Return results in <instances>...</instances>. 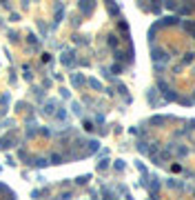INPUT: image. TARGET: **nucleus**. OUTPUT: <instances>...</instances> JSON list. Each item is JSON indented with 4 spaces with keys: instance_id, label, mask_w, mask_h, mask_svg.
I'll return each instance as SVG.
<instances>
[{
    "instance_id": "1",
    "label": "nucleus",
    "mask_w": 195,
    "mask_h": 200,
    "mask_svg": "<svg viewBox=\"0 0 195 200\" xmlns=\"http://www.w3.org/2000/svg\"><path fill=\"white\" fill-rule=\"evenodd\" d=\"M151 56H153V67H155V71H164L166 62L171 60L168 51H166V49H162V47H153V49H151Z\"/></svg>"
},
{
    "instance_id": "18",
    "label": "nucleus",
    "mask_w": 195,
    "mask_h": 200,
    "mask_svg": "<svg viewBox=\"0 0 195 200\" xmlns=\"http://www.w3.org/2000/svg\"><path fill=\"white\" fill-rule=\"evenodd\" d=\"M155 93H158V89H149V103H151V107H158V103H155Z\"/></svg>"
},
{
    "instance_id": "14",
    "label": "nucleus",
    "mask_w": 195,
    "mask_h": 200,
    "mask_svg": "<svg viewBox=\"0 0 195 200\" xmlns=\"http://www.w3.org/2000/svg\"><path fill=\"white\" fill-rule=\"evenodd\" d=\"M107 45L113 49V51H118V36H115V34H109V36H107Z\"/></svg>"
},
{
    "instance_id": "29",
    "label": "nucleus",
    "mask_w": 195,
    "mask_h": 200,
    "mask_svg": "<svg viewBox=\"0 0 195 200\" xmlns=\"http://www.w3.org/2000/svg\"><path fill=\"white\" fill-rule=\"evenodd\" d=\"M109 167V160H100V162H98V169H100V171H104Z\"/></svg>"
},
{
    "instance_id": "6",
    "label": "nucleus",
    "mask_w": 195,
    "mask_h": 200,
    "mask_svg": "<svg viewBox=\"0 0 195 200\" xmlns=\"http://www.w3.org/2000/svg\"><path fill=\"white\" fill-rule=\"evenodd\" d=\"M158 24L160 27H166V24H182V20L178 16H164L162 20H158Z\"/></svg>"
},
{
    "instance_id": "11",
    "label": "nucleus",
    "mask_w": 195,
    "mask_h": 200,
    "mask_svg": "<svg viewBox=\"0 0 195 200\" xmlns=\"http://www.w3.org/2000/svg\"><path fill=\"white\" fill-rule=\"evenodd\" d=\"M191 11H193V5H188V3L186 5H178V16H188Z\"/></svg>"
},
{
    "instance_id": "7",
    "label": "nucleus",
    "mask_w": 195,
    "mask_h": 200,
    "mask_svg": "<svg viewBox=\"0 0 195 200\" xmlns=\"http://www.w3.org/2000/svg\"><path fill=\"white\" fill-rule=\"evenodd\" d=\"M11 142H13V134L2 136V138H0V149H9V147H11Z\"/></svg>"
},
{
    "instance_id": "10",
    "label": "nucleus",
    "mask_w": 195,
    "mask_h": 200,
    "mask_svg": "<svg viewBox=\"0 0 195 200\" xmlns=\"http://www.w3.org/2000/svg\"><path fill=\"white\" fill-rule=\"evenodd\" d=\"M107 11H109V16H113V18L120 16V7H118L115 3H107Z\"/></svg>"
},
{
    "instance_id": "5",
    "label": "nucleus",
    "mask_w": 195,
    "mask_h": 200,
    "mask_svg": "<svg viewBox=\"0 0 195 200\" xmlns=\"http://www.w3.org/2000/svg\"><path fill=\"white\" fill-rule=\"evenodd\" d=\"M42 111H44L47 116H56V111H58V100H47Z\"/></svg>"
},
{
    "instance_id": "32",
    "label": "nucleus",
    "mask_w": 195,
    "mask_h": 200,
    "mask_svg": "<svg viewBox=\"0 0 195 200\" xmlns=\"http://www.w3.org/2000/svg\"><path fill=\"white\" fill-rule=\"evenodd\" d=\"M151 11H153V13H162V7H160V5H151Z\"/></svg>"
},
{
    "instance_id": "19",
    "label": "nucleus",
    "mask_w": 195,
    "mask_h": 200,
    "mask_svg": "<svg viewBox=\"0 0 195 200\" xmlns=\"http://www.w3.org/2000/svg\"><path fill=\"white\" fill-rule=\"evenodd\" d=\"M166 185L173 187V189H182V182H178L175 178H166Z\"/></svg>"
},
{
    "instance_id": "15",
    "label": "nucleus",
    "mask_w": 195,
    "mask_h": 200,
    "mask_svg": "<svg viewBox=\"0 0 195 200\" xmlns=\"http://www.w3.org/2000/svg\"><path fill=\"white\" fill-rule=\"evenodd\" d=\"M56 120H58V122H67V120H69L67 109H58V111H56Z\"/></svg>"
},
{
    "instance_id": "20",
    "label": "nucleus",
    "mask_w": 195,
    "mask_h": 200,
    "mask_svg": "<svg viewBox=\"0 0 195 200\" xmlns=\"http://www.w3.org/2000/svg\"><path fill=\"white\" fill-rule=\"evenodd\" d=\"M138 151H140V154H149V145H146L144 140H140V142H138Z\"/></svg>"
},
{
    "instance_id": "8",
    "label": "nucleus",
    "mask_w": 195,
    "mask_h": 200,
    "mask_svg": "<svg viewBox=\"0 0 195 200\" xmlns=\"http://www.w3.org/2000/svg\"><path fill=\"white\" fill-rule=\"evenodd\" d=\"M29 165L36 167V169H40V167H47L49 165V158H33V160H29Z\"/></svg>"
},
{
    "instance_id": "24",
    "label": "nucleus",
    "mask_w": 195,
    "mask_h": 200,
    "mask_svg": "<svg viewBox=\"0 0 195 200\" xmlns=\"http://www.w3.org/2000/svg\"><path fill=\"white\" fill-rule=\"evenodd\" d=\"M82 127H84V131H93V129H95L91 120H82Z\"/></svg>"
},
{
    "instance_id": "34",
    "label": "nucleus",
    "mask_w": 195,
    "mask_h": 200,
    "mask_svg": "<svg viewBox=\"0 0 195 200\" xmlns=\"http://www.w3.org/2000/svg\"><path fill=\"white\" fill-rule=\"evenodd\" d=\"M9 200H16V196H11V198H9Z\"/></svg>"
},
{
    "instance_id": "16",
    "label": "nucleus",
    "mask_w": 195,
    "mask_h": 200,
    "mask_svg": "<svg viewBox=\"0 0 195 200\" xmlns=\"http://www.w3.org/2000/svg\"><path fill=\"white\" fill-rule=\"evenodd\" d=\"M175 156H178V158H186V156H188V147L180 145V147L175 149Z\"/></svg>"
},
{
    "instance_id": "17",
    "label": "nucleus",
    "mask_w": 195,
    "mask_h": 200,
    "mask_svg": "<svg viewBox=\"0 0 195 200\" xmlns=\"http://www.w3.org/2000/svg\"><path fill=\"white\" fill-rule=\"evenodd\" d=\"M122 71H124V65L122 62H113L111 65V73H122Z\"/></svg>"
},
{
    "instance_id": "31",
    "label": "nucleus",
    "mask_w": 195,
    "mask_h": 200,
    "mask_svg": "<svg viewBox=\"0 0 195 200\" xmlns=\"http://www.w3.org/2000/svg\"><path fill=\"white\" fill-rule=\"evenodd\" d=\"M118 171H122V169H124V160H115V165H113Z\"/></svg>"
},
{
    "instance_id": "13",
    "label": "nucleus",
    "mask_w": 195,
    "mask_h": 200,
    "mask_svg": "<svg viewBox=\"0 0 195 200\" xmlns=\"http://www.w3.org/2000/svg\"><path fill=\"white\" fill-rule=\"evenodd\" d=\"M62 162H64L62 154H51V156H49V165H62Z\"/></svg>"
},
{
    "instance_id": "26",
    "label": "nucleus",
    "mask_w": 195,
    "mask_h": 200,
    "mask_svg": "<svg viewBox=\"0 0 195 200\" xmlns=\"http://www.w3.org/2000/svg\"><path fill=\"white\" fill-rule=\"evenodd\" d=\"M89 180H91V176H78V178H76V182H78V185H87Z\"/></svg>"
},
{
    "instance_id": "27",
    "label": "nucleus",
    "mask_w": 195,
    "mask_h": 200,
    "mask_svg": "<svg viewBox=\"0 0 195 200\" xmlns=\"http://www.w3.org/2000/svg\"><path fill=\"white\" fill-rule=\"evenodd\" d=\"M166 9H171V11H178V3H173V0H168V3H166Z\"/></svg>"
},
{
    "instance_id": "4",
    "label": "nucleus",
    "mask_w": 195,
    "mask_h": 200,
    "mask_svg": "<svg viewBox=\"0 0 195 200\" xmlns=\"http://www.w3.org/2000/svg\"><path fill=\"white\" fill-rule=\"evenodd\" d=\"M60 60H62V65H64V67H73V62H76V51H71V49H69V51H64V54H62V58H60Z\"/></svg>"
},
{
    "instance_id": "22",
    "label": "nucleus",
    "mask_w": 195,
    "mask_h": 200,
    "mask_svg": "<svg viewBox=\"0 0 195 200\" xmlns=\"http://www.w3.org/2000/svg\"><path fill=\"white\" fill-rule=\"evenodd\" d=\"M71 109H73V113H76V116H82V107H80V103H71Z\"/></svg>"
},
{
    "instance_id": "28",
    "label": "nucleus",
    "mask_w": 195,
    "mask_h": 200,
    "mask_svg": "<svg viewBox=\"0 0 195 200\" xmlns=\"http://www.w3.org/2000/svg\"><path fill=\"white\" fill-rule=\"evenodd\" d=\"M29 42H31V45H33V49H38V47H40V42H38V38H36V36H33V34H31V36H29Z\"/></svg>"
},
{
    "instance_id": "2",
    "label": "nucleus",
    "mask_w": 195,
    "mask_h": 200,
    "mask_svg": "<svg viewBox=\"0 0 195 200\" xmlns=\"http://www.w3.org/2000/svg\"><path fill=\"white\" fill-rule=\"evenodd\" d=\"M160 185H162V180H160L158 176H153V178H151V182H149V196H151V200H158Z\"/></svg>"
},
{
    "instance_id": "30",
    "label": "nucleus",
    "mask_w": 195,
    "mask_h": 200,
    "mask_svg": "<svg viewBox=\"0 0 195 200\" xmlns=\"http://www.w3.org/2000/svg\"><path fill=\"white\" fill-rule=\"evenodd\" d=\"M71 196H73L71 191H64V193H60V198H58V200H71Z\"/></svg>"
},
{
    "instance_id": "9",
    "label": "nucleus",
    "mask_w": 195,
    "mask_h": 200,
    "mask_svg": "<svg viewBox=\"0 0 195 200\" xmlns=\"http://www.w3.org/2000/svg\"><path fill=\"white\" fill-rule=\"evenodd\" d=\"M93 9H95V3H80V11L82 13H93Z\"/></svg>"
},
{
    "instance_id": "12",
    "label": "nucleus",
    "mask_w": 195,
    "mask_h": 200,
    "mask_svg": "<svg viewBox=\"0 0 195 200\" xmlns=\"http://www.w3.org/2000/svg\"><path fill=\"white\" fill-rule=\"evenodd\" d=\"M87 85H89L91 89H95V91H102V82L98 80V78H87Z\"/></svg>"
},
{
    "instance_id": "23",
    "label": "nucleus",
    "mask_w": 195,
    "mask_h": 200,
    "mask_svg": "<svg viewBox=\"0 0 195 200\" xmlns=\"http://www.w3.org/2000/svg\"><path fill=\"white\" fill-rule=\"evenodd\" d=\"M164 120H166L164 116H153L151 118V124H164Z\"/></svg>"
},
{
    "instance_id": "21",
    "label": "nucleus",
    "mask_w": 195,
    "mask_h": 200,
    "mask_svg": "<svg viewBox=\"0 0 195 200\" xmlns=\"http://www.w3.org/2000/svg\"><path fill=\"white\" fill-rule=\"evenodd\" d=\"M158 29H160V24H158V22L153 24V27H151V29H149V40H151V42L155 40V31H158Z\"/></svg>"
},
{
    "instance_id": "25",
    "label": "nucleus",
    "mask_w": 195,
    "mask_h": 200,
    "mask_svg": "<svg viewBox=\"0 0 195 200\" xmlns=\"http://www.w3.org/2000/svg\"><path fill=\"white\" fill-rule=\"evenodd\" d=\"M193 60H195V54H193V51H188V54L184 56V65H191Z\"/></svg>"
},
{
    "instance_id": "33",
    "label": "nucleus",
    "mask_w": 195,
    "mask_h": 200,
    "mask_svg": "<svg viewBox=\"0 0 195 200\" xmlns=\"http://www.w3.org/2000/svg\"><path fill=\"white\" fill-rule=\"evenodd\" d=\"M0 191H2V193H9V189H7V185H2V182H0Z\"/></svg>"
},
{
    "instance_id": "3",
    "label": "nucleus",
    "mask_w": 195,
    "mask_h": 200,
    "mask_svg": "<svg viewBox=\"0 0 195 200\" xmlns=\"http://www.w3.org/2000/svg\"><path fill=\"white\" fill-rule=\"evenodd\" d=\"M71 85L76 87V89H82L87 85V78L82 76V73H71Z\"/></svg>"
}]
</instances>
